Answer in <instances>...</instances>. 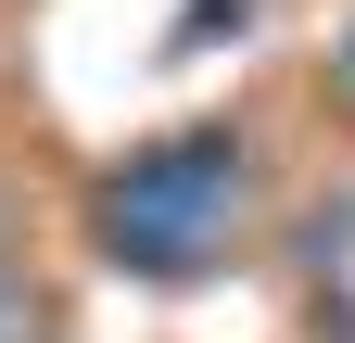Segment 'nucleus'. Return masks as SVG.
I'll return each instance as SVG.
<instances>
[{
	"instance_id": "f257e3e1",
	"label": "nucleus",
	"mask_w": 355,
	"mask_h": 343,
	"mask_svg": "<svg viewBox=\"0 0 355 343\" xmlns=\"http://www.w3.org/2000/svg\"><path fill=\"white\" fill-rule=\"evenodd\" d=\"M241 217H254V153L241 127H165L89 191V242L102 267L127 280H203L241 254Z\"/></svg>"
},
{
	"instance_id": "f03ea898",
	"label": "nucleus",
	"mask_w": 355,
	"mask_h": 343,
	"mask_svg": "<svg viewBox=\"0 0 355 343\" xmlns=\"http://www.w3.org/2000/svg\"><path fill=\"white\" fill-rule=\"evenodd\" d=\"M0 343H51V292H38L13 254H0Z\"/></svg>"
},
{
	"instance_id": "7ed1b4c3",
	"label": "nucleus",
	"mask_w": 355,
	"mask_h": 343,
	"mask_svg": "<svg viewBox=\"0 0 355 343\" xmlns=\"http://www.w3.org/2000/svg\"><path fill=\"white\" fill-rule=\"evenodd\" d=\"M330 102H343V115H355V13H343V26H330Z\"/></svg>"
}]
</instances>
